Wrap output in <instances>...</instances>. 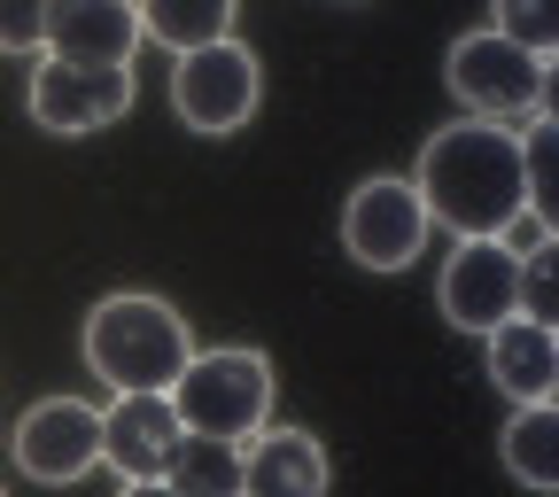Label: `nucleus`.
<instances>
[{"label": "nucleus", "mask_w": 559, "mask_h": 497, "mask_svg": "<svg viewBox=\"0 0 559 497\" xmlns=\"http://www.w3.org/2000/svg\"><path fill=\"white\" fill-rule=\"evenodd\" d=\"M419 202H428V226H451L459 241L474 234H506L513 218H528V179H521V140L513 125H443L428 132L412 171Z\"/></svg>", "instance_id": "1"}, {"label": "nucleus", "mask_w": 559, "mask_h": 497, "mask_svg": "<svg viewBox=\"0 0 559 497\" xmlns=\"http://www.w3.org/2000/svg\"><path fill=\"white\" fill-rule=\"evenodd\" d=\"M194 358V342H187V319L164 304V296H102L86 311V366L132 397V389H171Z\"/></svg>", "instance_id": "2"}, {"label": "nucleus", "mask_w": 559, "mask_h": 497, "mask_svg": "<svg viewBox=\"0 0 559 497\" xmlns=\"http://www.w3.org/2000/svg\"><path fill=\"white\" fill-rule=\"evenodd\" d=\"M179 428L187 436H226V443H249L264 419H272V358L264 350H194L187 374L164 389Z\"/></svg>", "instance_id": "3"}, {"label": "nucleus", "mask_w": 559, "mask_h": 497, "mask_svg": "<svg viewBox=\"0 0 559 497\" xmlns=\"http://www.w3.org/2000/svg\"><path fill=\"white\" fill-rule=\"evenodd\" d=\"M443 86L481 125H521V117L551 109V55H528V47H513V39H498V32L481 24V32H466L451 47Z\"/></svg>", "instance_id": "4"}, {"label": "nucleus", "mask_w": 559, "mask_h": 497, "mask_svg": "<svg viewBox=\"0 0 559 497\" xmlns=\"http://www.w3.org/2000/svg\"><path fill=\"white\" fill-rule=\"evenodd\" d=\"M264 102V70L249 55V39H210L187 47L171 62V109L187 132H241Z\"/></svg>", "instance_id": "5"}, {"label": "nucleus", "mask_w": 559, "mask_h": 497, "mask_svg": "<svg viewBox=\"0 0 559 497\" xmlns=\"http://www.w3.org/2000/svg\"><path fill=\"white\" fill-rule=\"evenodd\" d=\"M342 249L366 272H404L419 249H428V202H419L412 179H366L342 202Z\"/></svg>", "instance_id": "6"}, {"label": "nucleus", "mask_w": 559, "mask_h": 497, "mask_svg": "<svg viewBox=\"0 0 559 497\" xmlns=\"http://www.w3.org/2000/svg\"><path fill=\"white\" fill-rule=\"evenodd\" d=\"M24 102H32V125H47V132H102L132 109V62H55L47 55L32 70Z\"/></svg>", "instance_id": "7"}, {"label": "nucleus", "mask_w": 559, "mask_h": 497, "mask_svg": "<svg viewBox=\"0 0 559 497\" xmlns=\"http://www.w3.org/2000/svg\"><path fill=\"white\" fill-rule=\"evenodd\" d=\"M9 451H16V466H24L32 482H47V489L86 482V474L102 466V412L79 404V397H39V404L16 419Z\"/></svg>", "instance_id": "8"}, {"label": "nucleus", "mask_w": 559, "mask_h": 497, "mask_svg": "<svg viewBox=\"0 0 559 497\" xmlns=\"http://www.w3.org/2000/svg\"><path fill=\"white\" fill-rule=\"evenodd\" d=\"M513 272H521V249H506L498 234H474L443 257V319L459 334H489L513 319Z\"/></svg>", "instance_id": "9"}, {"label": "nucleus", "mask_w": 559, "mask_h": 497, "mask_svg": "<svg viewBox=\"0 0 559 497\" xmlns=\"http://www.w3.org/2000/svg\"><path fill=\"white\" fill-rule=\"evenodd\" d=\"M179 436H187V428H179L171 397L132 389V397H117V404L102 412V466H117V482H156Z\"/></svg>", "instance_id": "10"}, {"label": "nucleus", "mask_w": 559, "mask_h": 497, "mask_svg": "<svg viewBox=\"0 0 559 497\" xmlns=\"http://www.w3.org/2000/svg\"><path fill=\"white\" fill-rule=\"evenodd\" d=\"M39 55H55V62H132L140 55L132 0H47Z\"/></svg>", "instance_id": "11"}, {"label": "nucleus", "mask_w": 559, "mask_h": 497, "mask_svg": "<svg viewBox=\"0 0 559 497\" xmlns=\"http://www.w3.org/2000/svg\"><path fill=\"white\" fill-rule=\"evenodd\" d=\"M489 381L513 404H559V327H536V319H506L489 327Z\"/></svg>", "instance_id": "12"}, {"label": "nucleus", "mask_w": 559, "mask_h": 497, "mask_svg": "<svg viewBox=\"0 0 559 497\" xmlns=\"http://www.w3.org/2000/svg\"><path fill=\"white\" fill-rule=\"evenodd\" d=\"M241 497H326V451L311 428H257L241 443Z\"/></svg>", "instance_id": "13"}, {"label": "nucleus", "mask_w": 559, "mask_h": 497, "mask_svg": "<svg viewBox=\"0 0 559 497\" xmlns=\"http://www.w3.org/2000/svg\"><path fill=\"white\" fill-rule=\"evenodd\" d=\"M498 459L521 489H559V404H513L506 436H498Z\"/></svg>", "instance_id": "14"}, {"label": "nucleus", "mask_w": 559, "mask_h": 497, "mask_svg": "<svg viewBox=\"0 0 559 497\" xmlns=\"http://www.w3.org/2000/svg\"><path fill=\"white\" fill-rule=\"evenodd\" d=\"M132 16H140V39H156L171 55L234 39V0H132Z\"/></svg>", "instance_id": "15"}, {"label": "nucleus", "mask_w": 559, "mask_h": 497, "mask_svg": "<svg viewBox=\"0 0 559 497\" xmlns=\"http://www.w3.org/2000/svg\"><path fill=\"white\" fill-rule=\"evenodd\" d=\"M156 482H171L179 497H241V443H226V436H179Z\"/></svg>", "instance_id": "16"}, {"label": "nucleus", "mask_w": 559, "mask_h": 497, "mask_svg": "<svg viewBox=\"0 0 559 497\" xmlns=\"http://www.w3.org/2000/svg\"><path fill=\"white\" fill-rule=\"evenodd\" d=\"M513 319L559 327V234H544V241L521 249V272H513Z\"/></svg>", "instance_id": "17"}, {"label": "nucleus", "mask_w": 559, "mask_h": 497, "mask_svg": "<svg viewBox=\"0 0 559 497\" xmlns=\"http://www.w3.org/2000/svg\"><path fill=\"white\" fill-rule=\"evenodd\" d=\"M489 32L528 47V55H551L559 47V0H489Z\"/></svg>", "instance_id": "18"}, {"label": "nucleus", "mask_w": 559, "mask_h": 497, "mask_svg": "<svg viewBox=\"0 0 559 497\" xmlns=\"http://www.w3.org/2000/svg\"><path fill=\"white\" fill-rule=\"evenodd\" d=\"M47 32V0H0V47L9 55H39Z\"/></svg>", "instance_id": "19"}, {"label": "nucleus", "mask_w": 559, "mask_h": 497, "mask_svg": "<svg viewBox=\"0 0 559 497\" xmlns=\"http://www.w3.org/2000/svg\"><path fill=\"white\" fill-rule=\"evenodd\" d=\"M117 497H179L171 482H117Z\"/></svg>", "instance_id": "20"}]
</instances>
